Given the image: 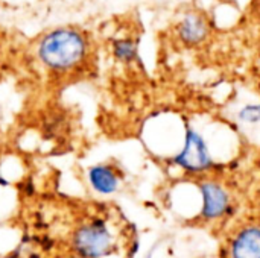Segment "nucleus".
<instances>
[{
	"mask_svg": "<svg viewBox=\"0 0 260 258\" xmlns=\"http://www.w3.org/2000/svg\"><path fill=\"white\" fill-rule=\"evenodd\" d=\"M172 164L192 175H201L215 167V161L204 137L192 126H187L183 148L175 157H172Z\"/></svg>",
	"mask_w": 260,
	"mask_h": 258,
	"instance_id": "nucleus-2",
	"label": "nucleus"
},
{
	"mask_svg": "<svg viewBox=\"0 0 260 258\" xmlns=\"http://www.w3.org/2000/svg\"><path fill=\"white\" fill-rule=\"evenodd\" d=\"M221 258H260V222L235 227L224 239Z\"/></svg>",
	"mask_w": 260,
	"mask_h": 258,
	"instance_id": "nucleus-4",
	"label": "nucleus"
},
{
	"mask_svg": "<svg viewBox=\"0 0 260 258\" xmlns=\"http://www.w3.org/2000/svg\"><path fill=\"white\" fill-rule=\"evenodd\" d=\"M177 33H178V38L183 44L192 47V46L201 44V41L206 40V36L209 33V26H207V21L203 15L187 14L178 23Z\"/></svg>",
	"mask_w": 260,
	"mask_h": 258,
	"instance_id": "nucleus-7",
	"label": "nucleus"
},
{
	"mask_svg": "<svg viewBox=\"0 0 260 258\" xmlns=\"http://www.w3.org/2000/svg\"><path fill=\"white\" fill-rule=\"evenodd\" d=\"M200 192L203 196V208L200 213V219L204 225L221 222L232 214L233 202L225 187L215 181H201Z\"/></svg>",
	"mask_w": 260,
	"mask_h": 258,
	"instance_id": "nucleus-5",
	"label": "nucleus"
},
{
	"mask_svg": "<svg viewBox=\"0 0 260 258\" xmlns=\"http://www.w3.org/2000/svg\"><path fill=\"white\" fill-rule=\"evenodd\" d=\"M87 179L90 187L104 196L113 195L119 190L120 187V176L117 170L105 163L94 164L87 170Z\"/></svg>",
	"mask_w": 260,
	"mask_h": 258,
	"instance_id": "nucleus-6",
	"label": "nucleus"
},
{
	"mask_svg": "<svg viewBox=\"0 0 260 258\" xmlns=\"http://www.w3.org/2000/svg\"><path fill=\"white\" fill-rule=\"evenodd\" d=\"M253 8H254V12H256V14L260 17V0H254Z\"/></svg>",
	"mask_w": 260,
	"mask_h": 258,
	"instance_id": "nucleus-10",
	"label": "nucleus"
},
{
	"mask_svg": "<svg viewBox=\"0 0 260 258\" xmlns=\"http://www.w3.org/2000/svg\"><path fill=\"white\" fill-rule=\"evenodd\" d=\"M111 53L122 64H133L139 59V44L133 38H116L111 43Z\"/></svg>",
	"mask_w": 260,
	"mask_h": 258,
	"instance_id": "nucleus-8",
	"label": "nucleus"
},
{
	"mask_svg": "<svg viewBox=\"0 0 260 258\" xmlns=\"http://www.w3.org/2000/svg\"><path fill=\"white\" fill-rule=\"evenodd\" d=\"M73 248L81 258H104L114 248V236L105 222L93 220L75 231Z\"/></svg>",
	"mask_w": 260,
	"mask_h": 258,
	"instance_id": "nucleus-3",
	"label": "nucleus"
},
{
	"mask_svg": "<svg viewBox=\"0 0 260 258\" xmlns=\"http://www.w3.org/2000/svg\"><path fill=\"white\" fill-rule=\"evenodd\" d=\"M40 62L53 73H70L79 68L88 55L85 35L69 26L55 27L40 40L37 46Z\"/></svg>",
	"mask_w": 260,
	"mask_h": 258,
	"instance_id": "nucleus-1",
	"label": "nucleus"
},
{
	"mask_svg": "<svg viewBox=\"0 0 260 258\" xmlns=\"http://www.w3.org/2000/svg\"><path fill=\"white\" fill-rule=\"evenodd\" d=\"M239 119L245 123L259 125L260 123V103H251L244 106L239 111Z\"/></svg>",
	"mask_w": 260,
	"mask_h": 258,
	"instance_id": "nucleus-9",
	"label": "nucleus"
}]
</instances>
